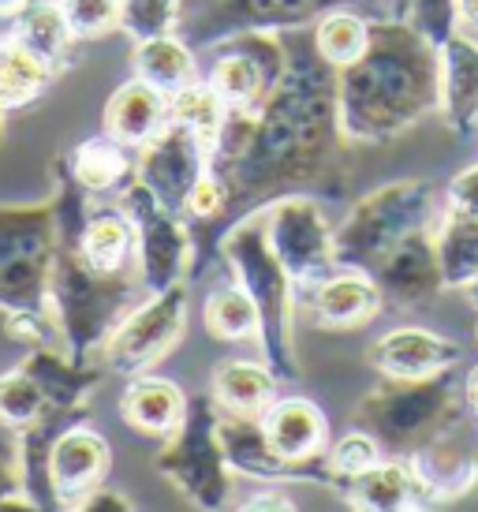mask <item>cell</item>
Returning <instances> with one entry per match:
<instances>
[{"mask_svg": "<svg viewBox=\"0 0 478 512\" xmlns=\"http://www.w3.org/2000/svg\"><path fill=\"white\" fill-rule=\"evenodd\" d=\"M337 79L340 68L310 38L288 45V68L262 109H228L213 146V172L225 184V214L213 228L217 243L247 214L303 187L329 184L344 165L352 139L340 128Z\"/></svg>", "mask_w": 478, "mask_h": 512, "instance_id": "6da1fadb", "label": "cell"}, {"mask_svg": "<svg viewBox=\"0 0 478 512\" xmlns=\"http://www.w3.org/2000/svg\"><path fill=\"white\" fill-rule=\"evenodd\" d=\"M337 101L352 143H393L441 109V49L408 19H370L363 57L340 68Z\"/></svg>", "mask_w": 478, "mask_h": 512, "instance_id": "7a4b0ae2", "label": "cell"}, {"mask_svg": "<svg viewBox=\"0 0 478 512\" xmlns=\"http://www.w3.org/2000/svg\"><path fill=\"white\" fill-rule=\"evenodd\" d=\"M221 262L228 266L232 281L247 288V296L258 307V344L262 359L281 382H296L299 359L296 337H292V311H296V281L284 270L273 243H269L266 210H254L221 236Z\"/></svg>", "mask_w": 478, "mask_h": 512, "instance_id": "3957f363", "label": "cell"}, {"mask_svg": "<svg viewBox=\"0 0 478 512\" xmlns=\"http://www.w3.org/2000/svg\"><path fill=\"white\" fill-rule=\"evenodd\" d=\"M460 423H467V400L452 370L430 378H381L352 412V427L374 434L381 453L404 460Z\"/></svg>", "mask_w": 478, "mask_h": 512, "instance_id": "277c9868", "label": "cell"}, {"mask_svg": "<svg viewBox=\"0 0 478 512\" xmlns=\"http://www.w3.org/2000/svg\"><path fill=\"white\" fill-rule=\"evenodd\" d=\"M142 277L135 270L98 273L86 266L75 243H60L53 277H49V307L60 322V337L75 359H98L109 337L139 303Z\"/></svg>", "mask_w": 478, "mask_h": 512, "instance_id": "5b68a950", "label": "cell"}, {"mask_svg": "<svg viewBox=\"0 0 478 512\" xmlns=\"http://www.w3.org/2000/svg\"><path fill=\"white\" fill-rule=\"evenodd\" d=\"M441 217L437 187L430 180H396L355 202L337 225V270L370 273L396 243L434 228Z\"/></svg>", "mask_w": 478, "mask_h": 512, "instance_id": "8992f818", "label": "cell"}, {"mask_svg": "<svg viewBox=\"0 0 478 512\" xmlns=\"http://www.w3.org/2000/svg\"><path fill=\"white\" fill-rule=\"evenodd\" d=\"M64 243L60 206L0 202V311L23 314L49 307V277Z\"/></svg>", "mask_w": 478, "mask_h": 512, "instance_id": "52a82bcc", "label": "cell"}, {"mask_svg": "<svg viewBox=\"0 0 478 512\" xmlns=\"http://www.w3.org/2000/svg\"><path fill=\"white\" fill-rule=\"evenodd\" d=\"M157 471L198 509L217 512L232 501V464L217 427V400L195 397L187 404L183 423L157 453Z\"/></svg>", "mask_w": 478, "mask_h": 512, "instance_id": "ba28073f", "label": "cell"}, {"mask_svg": "<svg viewBox=\"0 0 478 512\" xmlns=\"http://www.w3.org/2000/svg\"><path fill=\"white\" fill-rule=\"evenodd\" d=\"M348 4H363V0H180L176 34L198 53L247 30L292 34L322 19L325 12L348 8Z\"/></svg>", "mask_w": 478, "mask_h": 512, "instance_id": "9c48e42d", "label": "cell"}, {"mask_svg": "<svg viewBox=\"0 0 478 512\" xmlns=\"http://www.w3.org/2000/svg\"><path fill=\"white\" fill-rule=\"evenodd\" d=\"M116 206L135 225V262L146 292L183 285V277L195 273V232L187 228V217L161 206L135 176L116 191Z\"/></svg>", "mask_w": 478, "mask_h": 512, "instance_id": "30bf717a", "label": "cell"}, {"mask_svg": "<svg viewBox=\"0 0 478 512\" xmlns=\"http://www.w3.org/2000/svg\"><path fill=\"white\" fill-rule=\"evenodd\" d=\"M269 243L284 270L292 273L296 288L318 285L325 273L337 270V225H329L322 202L314 195H284V199L266 206Z\"/></svg>", "mask_w": 478, "mask_h": 512, "instance_id": "8fae6325", "label": "cell"}, {"mask_svg": "<svg viewBox=\"0 0 478 512\" xmlns=\"http://www.w3.org/2000/svg\"><path fill=\"white\" fill-rule=\"evenodd\" d=\"M183 329H187V285L150 292L116 326V333L101 352V363L113 374H127V378L146 374L157 359H165L176 348Z\"/></svg>", "mask_w": 478, "mask_h": 512, "instance_id": "7c38bea8", "label": "cell"}, {"mask_svg": "<svg viewBox=\"0 0 478 512\" xmlns=\"http://www.w3.org/2000/svg\"><path fill=\"white\" fill-rule=\"evenodd\" d=\"M288 68V38L277 30H247L217 42L206 83L225 98L228 109H262Z\"/></svg>", "mask_w": 478, "mask_h": 512, "instance_id": "4fadbf2b", "label": "cell"}, {"mask_svg": "<svg viewBox=\"0 0 478 512\" xmlns=\"http://www.w3.org/2000/svg\"><path fill=\"white\" fill-rule=\"evenodd\" d=\"M213 169V150L198 135H191L180 124H165L150 143L135 150V180L154 191L161 206H169L176 214L187 210V199L195 184Z\"/></svg>", "mask_w": 478, "mask_h": 512, "instance_id": "5bb4252c", "label": "cell"}, {"mask_svg": "<svg viewBox=\"0 0 478 512\" xmlns=\"http://www.w3.org/2000/svg\"><path fill=\"white\" fill-rule=\"evenodd\" d=\"M217 427H221V441H225V453L232 471L239 475H251L262 483H322L337 486L329 464L307 468V464H292L288 456H281L273 449V441L266 434L262 415H239L228 412L217 404Z\"/></svg>", "mask_w": 478, "mask_h": 512, "instance_id": "9a60e30c", "label": "cell"}, {"mask_svg": "<svg viewBox=\"0 0 478 512\" xmlns=\"http://www.w3.org/2000/svg\"><path fill=\"white\" fill-rule=\"evenodd\" d=\"M381 299L393 307H422L445 288L441 258L434 247V228H422L404 243H396L389 255L370 270Z\"/></svg>", "mask_w": 478, "mask_h": 512, "instance_id": "2e32d148", "label": "cell"}, {"mask_svg": "<svg viewBox=\"0 0 478 512\" xmlns=\"http://www.w3.org/2000/svg\"><path fill=\"white\" fill-rule=\"evenodd\" d=\"M113 449L90 427H68L49 449V490L57 509H79L90 490H98L109 475Z\"/></svg>", "mask_w": 478, "mask_h": 512, "instance_id": "e0dca14e", "label": "cell"}, {"mask_svg": "<svg viewBox=\"0 0 478 512\" xmlns=\"http://www.w3.org/2000/svg\"><path fill=\"white\" fill-rule=\"evenodd\" d=\"M460 359H464V348L452 337H441L422 326L389 329L366 352V363L378 370L381 378H430L441 370H456Z\"/></svg>", "mask_w": 478, "mask_h": 512, "instance_id": "ac0fdd59", "label": "cell"}, {"mask_svg": "<svg viewBox=\"0 0 478 512\" xmlns=\"http://www.w3.org/2000/svg\"><path fill=\"white\" fill-rule=\"evenodd\" d=\"M422 483L426 501H456L478 486V445L467 438V423L445 430L441 438L422 445L419 453L408 456Z\"/></svg>", "mask_w": 478, "mask_h": 512, "instance_id": "d6986e66", "label": "cell"}, {"mask_svg": "<svg viewBox=\"0 0 478 512\" xmlns=\"http://www.w3.org/2000/svg\"><path fill=\"white\" fill-rule=\"evenodd\" d=\"M441 116L452 135H478V38L467 30L441 45Z\"/></svg>", "mask_w": 478, "mask_h": 512, "instance_id": "ffe728a7", "label": "cell"}, {"mask_svg": "<svg viewBox=\"0 0 478 512\" xmlns=\"http://www.w3.org/2000/svg\"><path fill=\"white\" fill-rule=\"evenodd\" d=\"M262 423H266L273 449L288 456L292 464H307V468L325 464L329 423H325L318 404H310L303 397H277L269 404V412L262 415Z\"/></svg>", "mask_w": 478, "mask_h": 512, "instance_id": "44dd1931", "label": "cell"}, {"mask_svg": "<svg viewBox=\"0 0 478 512\" xmlns=\"http://www.w3.org/2000/svg\"><path fill=\"white\" fill-rule=\"evenodd\" d=\"M381 292L370 273L359 270H333L325 273L318 285L307 288V307L310 314L333 329H352L363 326L381 311Z\"/></svg>", "mask_w": 478, "mask_h": 512, "instance_id": "7402d4cb", "label": "cell"}, {"mask_svg": "<svg viewBox=\"0 0 478 512\" xmlns=\"http://www.w3.org/2000/svg\"><path fill=\"white\" fill-rule=\"evenodd\" d=\"M340 494L352 509L363 512H400L430 505L426 494H422L419 475H415V468L404 456H389V460L381 456L370 471H363V475H355V479L340 486Z\"/></svg>", "mask_w": 478, "mask_h": 512, "instance_id": "603a6c76", "label": "cell"}, {"mask_svg": "<svg viewBox=\"0 0 478 512\" xmlns=\"http://www.w3.org/2000/svg\"><path fill=\"white\" fill-rule=\"evenodd\" d=\"M165 124H169V94H161L157 86H150L139 75L127 79L124 86H116L109 105H105V116H101V128L131 150L150 143Z\"/></svg>", "mask_w": 478, "mask_h": 512, "instance_id": "cb8c5ba5", "label": "cell"}, {"mask_svg": "<svg viewBox=\"0 0 478 512\" xmlns=\"http://www.w3.org/2000/svg\"><path fill=\"white\" fill-rule=\"evenodd\" d=\"M187 404L191 400L183 397V389L176 382L157 378V374H135L120 397V415H124L127 427L146 434V438H169L183 423Z\"/></svg>", "mask_w": 478, "mask_h": 512, "instance_id": "d4e9b609", "label": "cell"}, {"mask_svg": "<svg viewBox=\"0 0 478 512\" xmlns=\"http://www.w3.org/2000/svg\"><path fill=\"white\" fill-rule=\"evenodd\" d=\"M68 243H75L86 266H94L98 273H124L135 262V225L116 202L86 210L79 236Z\"/></svg>", "mask_w": 478, "mask_h": 512, "instance_id": "484cf974", "label": "cell"}, {"mask_svg": "<svg viewBox=\"0 0 478 512\" xmlns=\"http://www.w3.org/2000/svg\"><path fill=\"white\" fill-rule=\"evenodd\" d=\"M135 150L113 139L109 131H101L94 139H83L64 161H68L71 176L79 180L83 191L90 195H113L135 176Z\"/></svg>", "mask_w": 478, "mask_h": 512, "instance_id": "4316f807", "label": "cell"}, {"mask_svg": "<svg viewBox=\"0 0 478 512\" xmlns=\"http://www.w3.org/2000/svg\"><path fill=\"white\" fill-rule=\"evenodd\" d=\"M281 378L269 370V363L254 359H225L213 370V400L239 415H266L277 400Z\"/></svg>", "mask_w": 478, "mask_h": 512, "instance_id": "83f0119b", "label": "cell"}, {"mask_svg": "<svg viewBox=\"0 0 478 512\" xmlns=\"http://www.w3.org/2000/svg\"><path fill=\"white\" fill-rule=\"evenodd\" d=\"M12 38L27 45L30 53H38L53 72H60L68 64L71 49L79 42L71 34L60 0H30L27 8L12 19Z\"/></svg>", "mask_w": 478, "mask_h": 512, "instance_id": "f1b7e54d", "label": "cell"}, {"mask_svg": "<svg viewBox=\"0 0 478 512\" xmlns=\"http://www.w3.org/2000/svg\"><path fill=\"white\" fill-rule=\"evenodd\" d=\"M198 53L183 42L176 30L169 34H157V38H146V42H135V53H131V64H135V75L146 79L150 86H157L161 94H176L187 83L198 79Z\"/></svg>", "mask_w": 478, "mask_h": 512, "instance_id": "f546056e", "label": "cell"}, {"mask_svg": "<svg viewBox=\"0 0 478 512\" xmlns=\"http://www.w3.org/2000/svg\"><path fill=\"white\" fill-rule=\"evenodd\" d=\"M434 247L441 258L445 288H464L478 273V217L445 206L434 225Z\"/></svg>", "mask_w": 478, "mask_h": 512, "instance_id": "4dcf8cb0", "label": "cell"}, {"mask_svg": "<svg viewBox=\"0 0 478 512\" xmlns=\"http://www.w3.org/2000/svg\"><path fill=\"white\" fill-rule=\"evenodd\" d=\"M53 68L38 53H30L12 34L0 38V109H23L34 98H42Z\"/></svg>", "mask_w": 478, "mask_h": 512, "instance_id": "1f68e13d", "label": "cell"}, {"mask_svg": "<svg viewBox=\"0 0 478 512\" xmlns=\"http://www.w3.org/2000/svg\"><path fill=\"white\" fill-rule=\"evenodd\" d=\"M202 322H206V333H210L213 341L225 344L258 341V333H262L258 307H254V299L247 296V288L239 285V281L213 288L210 296H206V307H202Z\"/></svg>", "mask_w": 478, "mask_h": 512, "instance_id": "d6a6232c", "label": "cell"}, {"mask_svg": "<svg viewBox=\"0 0 478 512\" xmlns=\"http://www.w3.org/2000/svg\"><path fill=\"white\" fill-rule=\"evenodd\" d=\"M169 120L180 124V128H187L191 135H198V139L213 150L228 120V105L210 83H198L195 79V83H187L183 90H176L169 98Z\"/></svg>", "mask_w": 478, "mask_h": 512, "instance_id": "836d02e7", "label": "cell"}, {"mask_svg": "<svg viewBox=\"0 0 478 512\" xmlns=\"http://www.w3.org/2000/svg\"><path fill=\"white\" fill-rule=\"evenodd\" d=\"M314 45L333 68H348L352 60L363 57L366 42H370V19L348 12V8H333L314 23Z\"/></svg>", "mask_w": 478, "mask_h": 512, "instance_id": "e575fe53", "label": "cell"}, {"mask_svg": "<svg viewBox=\"0 0 478 512\" xmlns=\"http://www.w3.org/2000/svg\"><path fill=\"white\" fill-rule=\"evenodd\" d=\"M49 408H53V404L45 400L42 385L34 382L23 367L0 374V423H4V427L23 430V427H30L34 419H42Z\"/></svg>", "mask_w": 478, "mask_h": 512, "instance_id": "d590c367", "label": "cell"}, {"mask_svg": "<svg viewBox=\"0 0 478 512\" xmlns=\"http://www.w3.org/2000/svg\"><path fill=\"white\" fill-rule=\"evenodd\" d=\"M381 445L374 441V434H366L363 427H352L344 438H337L329 449H325V464H329V471H333V479H337V490L348 479H355V475H363V471H370L374 464L381 460Z\"/></svg>", "mask_w": 478, "mask_h": 512, "instance_id": "8d00e7d4", "label": "cell"}, {"mask_svg": "<svg viewBox=\"0 0 478 512\" xmlns=\"http://www.w3.org/2000/svg\"><path fill=\"white\" fill-rule=\"evenodd\" d=\"M176 19H180V0H124L120 8V30L135 42L169 34L176 30Z\"/></svg>", "mask_w": 478, "mask_h": 512, "instance_id": "74e56055", "label": "cell"}, {"mask_svg": "<svg viewBox=\"0 0 478 512\" xmlns=\"http://www.w3.org/2000/svg\"><path fill=\"white\" fill-rule=\"evenodd\" d=\"M60 8L68 15V27L79 42L101 38L113 27H120V8L124 0H60Z\"/></svg>", "mask_w": 478, "mask_h": 512, "instance_id": "f35d334b", "label": "cell"}, {"mask_svg": "<svg viewBox=\"0 0 478 512\" xmlns=\"http://www.w3.org/2000/svg\"><path fill=\"white\" fill-rule=\"evenodd\" d=\"M408 23L441 49L460 30V0H411Z\"/></svg>", "mask_w": 478, "mask_h": 512, "instance_id": "ab89813d", "label": "cell"}, {"mask_svg": "<svg viewBox=\"0 0 478 512\" xmlns=\"http://www.w3.org/2000/svg\"><path fill=\"white\" fill-rule=\"evenodd\" d=\"M34 509L23 490V468H19V434L0 423V509Z\"/></svg>", "mask_w": 478, "mask_h": 512, "instance_id": "60d3db41", "label": "cell"}, {"mask_svg": "<svg viewBox=\"0 0 478 512\" xmlns=\"http://www.w3.org/2000/svg\"><path fill=\"white\" fill-rule=\"evenodd\" d=\"M445 206H449V210H460V214L478 217V165L452 176L449 191H445Z\"/></svg>", "mask_w": 478, "mask_h": 512, "instance_id": "b9f144b4", "label": "cell"}, {"mask_svg": "<svg viewBox=\"0 0 478 512\" xmlns=\"http://www.w3.org/2000/svg\"><path fill=\"white\" fill-rule=\"evenodd\" d=\"M79 509H90V512H101V509H116V512H131L135 509V501L120 498V490H113V486L101 483L98 490H90L83 498V505Z\"/></svg>", "mask_w": 478, "mask_h": 512, "instance_id": "7bdbcfd3", "label": "cell"}, {"mask_svg": "<svg viewBox=\"0 0 478 512\" xmlns=\"http://www.w3.org/2000/svg\"><path fill=\"white\" fill-rule=\"evenodd\" d=\"M243 509H296L292 498H284L281 490H266V498H251Z\"/></svg>", "mask_w": 478, "mask_h": 512, "instance_id": "ee69618b", "label": "cell"}, {"mask_svg": "<svg viewBox=\"0 0 478 512\" xmlns=\"http://www.w3.org/2000/svg\"><path fill=\"white\" fill-rule=\"evenodd\" d=\"M464 400H467V412L475 415L478 423V367H471V374L464 378Z\"/></svg>", "mask_w": 478, "mask_h": 512, "instance_id": "f6af8a7d", "label": "cell"}, {"mask_svg": "<svg viewBox=\"0 0 478 512\" xmlns=\"http://www.w3.org/2000/svg\"><path fill=\"white\" fill-rule=\"evenodd\" d=\"M460 23L478 30V0H460Z\"/></svg>", "mask_w": 478, "mask_h": 512, "instance_id": "bcb514c9", "label": "cell"}, {"mask_svg": "<svg viewBox=\"0 0 478 512\" xmlns=\"http://www.w3.org/2000/svg\"><path fill=\"white\" fill-rule=\"evenodd\" d=\"M27 4L30 0H0V19H15Z\"/></svg>", "mask_w": 478, "mask_h": 512, "instance_id": "7dc6e473", "label": "cell"}, {"mask_svg": "<svg viewBox=\"0 0 478 512\" xmlns=\"http://www.w3.org/2000/svg\"><path fill=\"white\" fill-rule=\"evenodd\" d=\"M460 292H464L467 303H471V307H475V311H478V273H475V277H471V281H467L464 288H460Z\"/></svg>", "mask_w": 478, "mask_h": 512, "instance_id": "c3c4849f", "label": "cell"}, {"mask_svg": "<svg viewBox=\"0 0 478 512\" xmlns=\"http://www.w3.org/2000/svg\"><path fill=\"white\" fill-rule=\"evenodd\" d=\"M4 113H8V109H0V135H4Z\"/></svg>", "mask_w": 478, "mask_h": 512, "instance_id": "681fc988", "label": "cell"}, {"mask_svg": "<svg viewBox=\"0 0 478 512\" xmlns=\"http://www.w3.org/2000/svg\"><path fill=\"white\" fill-rule=\"evenodd\" d=\"M475 337H478V322H475Z\"/></svg>", "mask_w": 478, "mask_h": 512, "instance_id": "f907efd6", "label": "cell"}]
</instances>
